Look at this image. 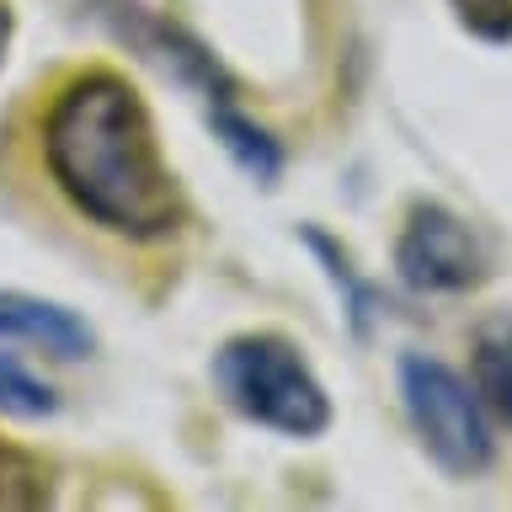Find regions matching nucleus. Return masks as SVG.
<instances>
[{
    "label": "nucleus",
    "mask_w": 512,
    "mask_h": 512,
    "mask_svg": "<svg viewBox=\"0 0 512 512\" xmlns=\"http://www.w3.org/2000/svg\"><path fill=\"white\" fill-rule=\"evenodd\" d=\"M0 411L6 416H48L54 411V390H48L43 379H32L22 363H11V358H0Z\"/></svg>",
    "instance_id": "nucleus-8"
},
{
    "label": "nucleus",
    "mask_w": 512,
    "mask_h": 512,
    "mask_svg": "<svg viewBox=\"0 0 512 512\" xmlns=\"http://www.w3.org/2000/svg\"><path fill=\"white\" fill-rule=\"evenodd\" d=\"M214 384L246 422L272 427L283 438H315L331 427L326 384L310 374L299 347L283 336H230L214 352Z\"/></svg>",
    "instance_id": "nucleus-2"
},
{
    "label": "nucleus",
    "mask_w": 512,
    "mask_h": 512,
    "mask_svg": "<svg viewBox=\"0 0 512 512\" xmlns=\"http://www.w3.org/2000/svg\"><path fill=\"white\" fill-rule=\"evenodd\" d=\"M470 368H475V395L486 400L502 422H512V320L507 315H496L475 331Z\"/></svg>",
    "instance_id": "nucleus-6"
},
{
    "label": "nucleus",
    "mask_w": 512,
    "mask_h": 512,
    "mask_svg": "<svg viewBox=\"0 0 512 512\" xmlns=\"http://www.w3.org/2000/svg\"><path fill=\"white\" fill-rule=\"evenodd\" d=\"M400 395L416 438L443 470L475 475L491 464V427L480 395L438 358H400Z\"/></svg>",
    "instance_id": "nucleus-3"
},
{
    "label": "nucleus",
    "mask_w": 512,
    "mask_h": 512,
    "mask_svg": "<svg viewBox=\"0 0 512 512\" xmlns=\"http://www.w3.org/2000/svg\"><path fill=\"white\" fill-rule=\"evenodd\" d=\"M459 11V22L480 32L486 43H507L512 38V0H448Z\"/></svg>",
    "instance_id": "nucleus-9"
},
{
    "label": "nucleus",
    "mask_w": 512,
    "mask_h": 512,
    "mask_svg": "<svg viewBox=\"0 0 512 512\" xmlns=\"http://www.w3.org/2000/svg\"><path fill=\"white\" fill-rule=\"evenodd\" d=\"M0 342H27L54 352V358H86L91 331L64 304H48L32 294H0Z\"/></svg>",
    "instance_id": "nucleus-5"
},
{
    "label": "nucleus",
    "mask_w": 512,
    "mask_h": 512,
    "mask_svg": "<svg viewBox=\"0 0 512 512\" xmlns=\"http://www.w3.org/2000/svg\"><path fill=\"white\" fill-rule=\"evenodd\" d=\"M48 496V480H43V464L22 454V448L0 443V507L6 512H22V507H38Z\"/></svg>",
    "instance_id": "nucleus-7"
},
{
    "label": "nucleus",
    "mask_w": 512,
    "mask_h": 512,
    "mask_svg": "<svg viewBox=\"0 0 512 512\" xmlns=\"http://www.w3.org/2000/svg\"><path fill=\"white\" fill-rule=\"evenodd\" d=\"M6 38H11V16H6V6H0V59H6Z\"/></svg>",
    "instance_id": "nucleus-10"
},
{
    "label": "nucleus",
    "mask_w": 512,
    "mask_h": 512,
    "mask_svg": "<svg viewBox=\"0 0 512 512\" xmlns=\"http://www.w3.org/2000/svg\"><path fill=\"white\" fill-rule=\"evenodd\" d=\"M395 267L411 288H427V294H459V288L480 283L486 272V256H480L470 224L454 219L438 203H422L406 224L395 246Z\"/></svg>",
    "instance_id": "nucleus-4"
},
{
    "label": "nucleus",
    "mask_w": 512,
    "mask_h": 512,
    "mask_svg": "<svg viewBox=\"0 0 512 512\" xmlns=\"http://www.w3.org/2000/svg\"><path fill=\"white\" fill-rule=\"evenodd\" d=\"M43 160L64 198L112 235L160 240L182 224V192L160 160L155 123L118 75H80L59 91L43 123Z\"/></svg>",
    "instance_id": "nucleus-1"
}]
</instances>
